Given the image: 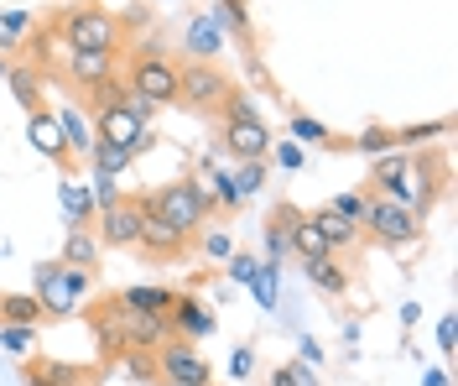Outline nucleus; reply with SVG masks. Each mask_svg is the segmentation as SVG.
Wrapping results in <instances>:
<instances>
[{
	"instance_id": "obj_1",
	"label": "nucleus",
	"mask_w": 458,
	"mask_h": 386,
	"mask_svg": "<svg viewBox=\"0 0 458 386\" xmlns=\"http://www.w3.org/2000/svg\"><path fill=\"white\" fill-rule=\"evenodd\" d=\"M219 116H225V131H219V151L225 157H234V162H260L271 151V131L256 116V105H250L245 90H229L225 105H219Z\"/></svg>"
},
{
	"instance_id": "obj_2",
	"label": "nucleus",
	"mask_w": 458,
	"mask_h": 386,
	"mask_svg": "<svg viewBox=\"0 0 458 386\" xmlns=\"http://www.w3.org/2000/svg\"><path fill=\"white\" fill-rule=\"evenodd\" d=\"M57 37H63L68 53H114L120 47V21L105 5L84 0V5H68L57 16Z\"/></svg>"
},
{
	"instance_id": "obj_3",
	"label": "nucleus",
	"mask_w": 458,
	"mask_h": 386,
	"mask_svg": "<svg viewBox=\"0 0 458 386\" xmlns=\"http://www.w3.org/2000/svg\"><path fill=\"white\" fill-rule=\"evenodd\" d=\"M360 230L370 240H380V245H411V240H422V214L411 204L365 193V219H360Z\"/></svg>"
},
{
	"instance_id": "obj_4",
	"label": "nucleus",
	"mask_w": 458,
	"mask_h": 386,
	"mask_svg": "<svg viewBox=\"0 0 458 386\" xmlns=\"http://www.w3.org/2000/svg\"><path fill=\"white\" fill-rule=\"evenodd\" d=\"M229 90H234V84H229L214 63H188V68H177V105L193 110V116H214V110L225 105Z\"/></svg>"
},
{
	"instance_id": "obj_5",
	"label": "nucleus",
	"mask_w": 458,
	"mask_h": 386,
	"mask_svg": "<svg viewBox=\"0 0 458 386\" xmlns=\"http://www.w3.org/2000/svg\"><path fill=\"white\" fill-rule=\"evenodd\" d=\"M136 251L151 256V262H182L193 251V240L182 236L172 219H162V209L151 204V193H141V240H136Z\"/></svg>"
},
{
	"instance_id": "obj_6",
	"label": "nucleus",
	"mask_w": 458,
	"mask_h": 386,
	"mask_svg": "<svg viewBox=\"0 0 458 386\" xmlns=\"http://www.w3.org/2000/svg\"><path fill=\"white\" fill-rule=\"evenodd\" d=\"M89 230H94L99 245H110V251H131V245L141 240V193H131V199L120 193L114 204H105L99 214H94Z\"/></svg>"
},
{
	"instance_id": "obj_7",
	"label": "nucleus",
	"mask_w": 458,
	"mask_h": 386,
	"mask_svg": "<svg viewBox=\"0 0 458 386\" xmlns=\"http://www.w3.org/2000/svg\"><path fill=\"white\" fill-rule=\"evenodd\" d=\"M151 204L162 209V219H172L188 240L199 236L203 219H208V204H203V193H199V183L193 178H177V183H167V188H157Z\"/></svg>"
},
{
	"instance_id": "obj_8",
	"label": "nucleus",
	"mask_w": 458,
	"mask_h": 386,
	"mask_svg": "<svg viewBox=\"0 0 458 386\" xmlns=\"http://www.w3.org/2000/svg\"><path fill=\"white\" fill-rule=\"evenodd\" d=\"M125 90H136L151 105H177V63L162 58V53H136Z\"/></svg>"
},
{
	"instance_id": "obj_9",
	"label": "nucleus",
	"mask_w": 458,
	"mask_h": 386,
	"mask_svg": "<svg viewBox=\"0 0 458 386\" xmlns=\"http://www.w3.org/2000/svg\"><path fill=\"white\" fill-rule=\"evenodd\" d=\"M157 356V382L162 386H208L214 382V365L193 350V345H182V339H167L162 350H151Z\"/></svg>"
},
{
	"instance_id": "obj_10",
	"label": "nucleus",
	"mask_w": 458,
	"mask_h": 386,
	"mask_svg": "<svg viewBox=\"0 0 458 386\" xmlns=\"http://www.w3.org/2000/svg\"><path fill=\"white\" fill-rule=\"evenodd\" d=\"M89 287H94V277L89 271H73V267H57L53 282H42L37 287V303H42V319H68V313H79L84 308Z\"/></svg>"
},
{
	"instance_id": "obj_11",
	"label": "nucleus",
	"mask_w": 458,
	"mask_h": 386,
	"mask_svg": "<svg viewBox=\"0 0 458 386\" xmlns=\"http://www.w3.org/2000/svg\"><path fill=\"white\" fill-rule=\"evenodd\" d=\"M214 324H219V313H214L203 297H193V293H177V297H172V308H167L172 339H182V345L208 339V334H214Z\"/></svg>"
},
{
	"instance_id": "obj_12",
	"label": "nucleus",
	"mask_w": 458,
	"mask_h": 386,
	"mask_svg": "<svg viewBox=\"0 0 458 386\" xmlns=\"http://www.w3.org/2000/svg\"><path fill=\"white\" fill-rule=\"evenodd\" d=\"M89 120H94V136H99V142H110V147L141 151L146 142H151V125H141L125 105H105V110H94Z\"/></svg>"
},
{
	"instance_id": "obj_13",
	"label": "nucleus",
	"mask_w": 458,
	"mask_h": 386,
	"mask_svg": "<svg viewBox=\"0 0 458 386\" xmlns=\"http://www.w3.org/2000/svg\"><path fill=\"white\" fill-rule=\"evenodd\" d=\"M365 193H380V199H396V204H417V183H411V157L406 151H391V157H375V173Z\"/></svg>"
},
{
	"instance_id": "obj_14",
	"label": "nucleus",
	"mask_w": 458,
	"mask_h": 386,
	"mask_svg": "<svg viewBox=\"0 0 458 386\" xmlns=\"http://www.w3.org/2000/svg\"><path fill=\"white\" fill-rule=\"evenodd\" d=\"M27 142H31L37 151H42V157H47L53 167H63L68 178L79 173V162L68 157V142H63V125H57V116L47 110V105H42V110H31V116H27Z\"/></svg>"
},
{
	"instance_id": "obj_15",
	"label": "nucleus",
	"mask_w": 458,
	"mask_h": 386,
	"mask_svg": "<svg viewBox=\"0 0 458 386\" xmlns=\"http://www.w3.org/2000/svg\"><path fill=\"white\" fill-rule=\"evenodd\" d=\"M63 63H68L63 79L73 94H94L99 84L114 79V53H63Z\"/></svg>"
},
{
	"instance_id": "obj_16",
	"label": "nucleus",
	"mask_w": 458,
	"mask_h": 386,
	"mask_svg": "<svg viewBox=\"0 0 458 386\" xmlns=\"http://www.w3.org/2000/svg\"><path fill=\"white\" fill-rule=\"evenodd\" d=\"M114 308H120V324H125V350L136 345V350H162L172 339L167 329V313H141V308H125L120 297H114Z\"/></svg>"
},
{
	"instance_id": "obj_17",
	"label": "nucleus",
	"mask_w": 458,
	"mask_h": 386,
	"mask_svg": "<svg viewBox=\"0 0 458 386\" xmlns=\"http://www.w3.org/2000/svg\"><path fill=\"white\" fill-rule=\"evenodd\" d=\"M57 125H63V142H68V157L84 167L89 157H94V147H99V136H94V120L79 110V105H63L57 110Z\"/></svg>"
},
{
	"instance_id": "obj_18",
	"label": "nucleus",
	"mask_w": 458,
	"mask_h": 386,
	"mask_svg": "<svg viewBox=\"0 0 458 386\" xmlns=\"http://www.w3.org/2000/svg\"><path fill=\"white\" fill-rule=\"evenodd\" d=\"M219 47H225V16L219 11H199L193 27H188V53H193V63H214Z\"/></svg>"
},
{
	"instance_id": "obj_19",
	"label": "nucleus",
	"mask_w": 458,
	"mask_h": 386,
	"mask_svg": "<svg viewBox=\"0 0 458 386\" xmlns=\"http://www.w3.org/2000/svg\"><path fill=\"white\" fill-rule=\"evenodd\" d=\"M99 251H105V245H99V240H94V230H68V240H63V256H57V262H63V267H73V271H89V277H99Z\"/></svg>"
},
{
	"instance_id": "obj_20",
	"label": "nucleus",
	"mask_w": 458,
	"mask_h": 386,
	"mask_svg": "<svg viewBox=\"0 0 458 386\" xmlns=\"http://www.w3.org/2000/svg\"><path fill=\"white\" fill-rule=\"evenodd\" d=\"M297 214H302L297 204H276L271 219H266V256H271V267H282L286 256H292V219Z\"/></svg>"
},
{
	"instance_id": "obj_21",
	"label": "nucleus",
	"mask_w": 458,
	"mask_h": 386,
	"mask_svg": "<svg viewBox=\"0 0 458 386\" xmlns=\"http://www.w3.org/2000/svg\"><path fill=\"white\" fill-rule=\"evenodd\" d=\"M308 219L318 225V236L328 240V251H354V245L365 240V230H360V225H349V219H339V214H334L328 204H323V209H313Z\"/></svg>"
},
{
	"instance_id": "obj_22",
	"label": "nucleus",
	"mask_w": 458,
	"mask_h": 386,
	"mask_svg": "<svg viewBox=\"0 0 458 386\" xmlns=\"http://www.w3.org/2000/svg\"><path fill=\"white\" fill-rule=\"evenodd\" d=\"M5 84H11V94H16V105L21 110H42V68H31V63H11L5 68Z\"/></svg>"
},
{
	"instance_id": "obj_23",
	"label": "nucleus",
	"mask_w": 458,
	"mask_h": 386,
	"mask_svg": "<svg viewBox=\"0 0 458 386\" xmlns=\"http://www.w3.org/2000/svg\"><path fill=\"white\" fill-rule=\"evenodd\" d=\"M292 256H297V262H323V256H334V251H328V240L318 236V225L308 219V214H297V219H292Z\"/></svg>"
},
{
	"instance_id": "obj_24",
	"label": "nucleus",
	"mask_w": 458,
	"mask_h": 386,
	"mask_svg": "<svg viewBox=\"0 0 458 386\" xmlns=\"http://www.w3.org/2000/svg\"><path fill=\"white\" fill-rule=\"evenodd\" d=\"M302 271H308V282H313L318 293H328V297L349 293V271H344L334 256H323V262H302Z\"/></svg>"
},
{
	"instance_id": "obj_25",
	"label": "nucleus",
	"mask_w": 458,
	"mask_h": 386,
	"mask_svg": "<svg viewBox=\"0 0 458 386\" xmlns=\"http://www.w3.org/2000/svg\"><path fill=\"white\" fill-rule=\"evenodd\" d=\"M94 329H99V345H105V356H125V324H120V308H114V297L105 308H94Z\"/></svg>"
},
{
	"instance_id": "obj_26",
	"label": "nucleus",
	"mask_w": 458,
	"mask_h": 386,
	"mask_svg": "<svg viewBox=\"0 0 458 386\" xmlns=\"http://www.w3.org/2000/svg\"><path fill=\"white\" fill-rule=\"evenodd\" d=\"M63 214H68V230H84V225H94V193L89 188H79V183H63Z\"/></svg>"
},
{
	"instance_id": "obj_27",
	"label": "nucleus",
	"mask_w": 458,
	"mask_h": 386,
	"mask_svg": "<svg viewBox=\"0 0 458 386\" xmlns=\"http://www.w3.org/2000/svg\"><path fill=\"white\" fill-rule=\"evenodd\" d=\"M27 376H31V386H94V376H89V371H79V365H57V360H47V365H31Z\"/></svg>"
},
{
	"instance_id": "obj_28",
	"label": "nucleus",
	"mask_w": 458,
	"mask_h": 386,
	"mask_svg": "<svg viewBox=\"0 0 458 386\" xmlns=\"http://www.w3.org/2000/svg\"><path fill=\"white\" fill-rule=\"evenodd\" d=\"M0 324H42V303L31 293H0Z\"/></svg>"
},
{
	"instance_id": "obj_29",
	"label": "nucleus",
	"mask_w": 458,
	"mask_h": 386,
	"mask_svg": "<svg viewBox=\"0 0 458 386\" xmlns=\"http://www.w3.org/2000/svg\"><path fill=\"white\" fill-rule=\"evenodd\" d=\"M125 308H141V313H167L172 308V287H125V293H114Z\"/></svg>"
},
{
	"instance_id": "obj_30",
	"label": "nucleus",
	"mask_w": 458,
	"mask_h": 386,
	"mask_svg": "<svg viewBox=\"0 0 458 386\" xmlns=\"http://www.w3.org/2000/svg\"><path fill=\"white\" fill-rule=\"evenodd\" d=\"M89 162H94V173H105V178H125V173H131V162H136V151H125V147H110V142H99Z\"/></svg>"
},
{
	"instance_id": "obj_31",
	"label": "nucleus",
	"mask_w": 458,
	"mask_h": 386,
	"mask_svg": "<svg viewBox=\"0 0 458 386\" xmlns=\"http://www.w3.org/2000/svg\"><path fill=\"white\" fill-rule=\"evenodd\" d=\"M401 142H396V131H365V136H349V151H365V157H391Z\"/></svg>"
},
{
	"instance_id": "obj_32",
	"label": "nucleus",
	"mask_w": 458,
	"mask_h": 386,
	"mask_svg": "<svg viewBox=\"0 0 458 386\" xmlns=\"http://www.w3.org/2000/svg\"><path fill=\"white\" fill-rule=\"evenodd\" d=\"M229 178H234V193H240V204H245V199H256L260 188H266V162H240Z\"/></svg>"
},
{
	"instance_id": "obj_33",
	"label": "nucleus",
	"mask_w": 458,
	"mask_h": 386,
	"mask_svg": "<svg viewBox=\"0 0 458 386\" xmlns=\"http://www.w3.org/2000/svg\"><path fill=\"white\" fill-rule=\"evenodd\" d=\"M292 136H297V147H323V142H328L334 131H328L323 120H313V116H297V110H292Z\"/></svg>"
},
{
	"instance_id": "obj_34",
	"label": "nucleus",
	"mask_w": 458,
	"mask_h": 386,
	"mask_svg": "<svg viewBox=\"0 0 458 386\" xmlns=\"http://www.w3.org/2000/svg\"><path fill=\"white\" fill-rule=\"evenodd\" d=\"M31 339H37V324H0V350L5 356H27Z\"/></svg>"
},
{
	"instance_id": "obj_35",
	"label": "nucleus",
	"mask_w": 458,
	"mask_h": 386,
	"mask_svg": "<svg viewBox=\"0 0 458 386\" xmlns=\"http://www.w3.org/2000/svg\"><path fill=\"white\" fill-rule=\"evenodd\" d=\"M276 271L282 267H271V262H260L256 277H250V293H256L260 308H276Z\"/></svg>"
},
{
	"instance_id": "obj_36",
	"label": "nucleus",
	"mask_w": 458,
	"mask_h": 386,
	"mask_svg": "<svg viewBox=\"0 0 458 386\" xmlns=\"http://www.w3.org/2000/svg\"><path fill=\"white\" fill-rule=\"evenodd\" d=\"M125 371H131V376H136V382H146V386H162L157 382V356H151V350H136V345H131V350H125Z\"/></svg>"
},
{
	"instance_id": "obj_37",
	"label": "nucleus",
	"mask_w": 458,
	"mask_h": 386,
	"mask_svg": "<svg viewBox=\"0 0 458 386\" xmlns=\"http://www.w3.org/2000/svg\"><path fill=\"white\" fill-rule=\"evenodd\" d=\"M214 11L225 16V27H234V31H250V0H219Z\"/></svg>"
},
{
	"instance_id": "obj_38",
	"label": "nucleus",
	"mask_w": 458,
	"mask_h": 386,
	"mask_svg": "<svg viewBox=\"0 0 458 386\" xmlns=\"http://www.w3.org/2000/svg\"><path fill=\"white\" fill-rule=\"evenodd\" d=\"M328 209H334L339 219H349V225H360V219H365V188H360V193H339Z\"/></svg>"
},
{
	"instance_id": "obj_39",
	"label": "nucleus",
	"mask_w": 458,
	"mask_h": 386,
	"mask_svg": "<svg viewBox=\"0 0 458 386\" xmlns=\"http://www.w3.org/2000/svg\"><path fill=\"white\" fill-rule=\"evenodd\" d=\"M225 262H229V277H234V282H250V277H256V267H260L250 251H229Z\"/></svg>"
},
{
	"instance_id": "obj_40",
	"label": "nucleus",
	"mask_w": 458,
	"mask_h": 386,
	"mask_svg": "<svg viewBox=\"0 0 458 386\" xmlns=\"http://www.w3.org/2000/svg\"><path fill=\"white\" fill-rule=\"evenodd\" d=\"M120 105H125L131 116L141 120V125H151V120H157V110H162V105H151V99H141L136 90H125V99H120Z\"/></svg>"
},
{
	"instance_id": "obj_41",
	"label": "nucleus",
	"mask_w": 458,
	"mask_h": 386,
	"mask_svg": "<svg viewBox=\"0 0 458 386\" xmlns=\"http://www.w3.org/2000/svg\"><path fill=\"white\" fill-rule=\"evenodd\" d=\"M114 199H120V183H114V178H105V173H94V209L114 204Z\"/></svg>"
},
{
	"instance_id": "obj_42",
	"label": "nucleus",
	"mask_w": 458,
	"mask_h": 386,
	"mask_svg": "<svg viewBox=\"0 0 458 386\" xmlns=\"http://www.w3.org/2000/svg\"><path fill=\"white\" fill-rule=\"evenodd\" d=\"M250 371H256V350H250V345H240V350L229 356V376H240V382H245Z\"/></svg>"
},
{
	"instance_id": "obj_43",
	"label": "nucleus",
	"mask_w": 458,
	"mask_h": 386,
	"mask_svg": "<svg viewBox=\"0 0 458 386\" xmlns=\"http://www.w3.org/2000/svg\"><path fill=\"white\" fill-rule=\"evenodd\" d=\"M229 251H234V245H229V236H225V230H214V236H203V256H208V262H225Z\"/></svg>"
},
{
	"instance_id": "obj_44",
	"label": "nucleus",
	"mask_w": 458,
	"mask_h": 386,
	"mask_svg": "<svg viewBox=\"0 0 458 386\" xmlns=\"http://www.w3.org/2000/svg\"><path fill=\"white\" fill-rule=\"evenodd\" d=\"M437 350H443V356H454V350H458V324H454V313L437 324Z\"/></svg>"
},
{
	"instance_id": "obj_45",
	"label": "nucleus",
	"mask_w": 458,
	"mask_h": 386,
	"mask_svg": "<svg viewBox=\"0 0 458 386\" xmlns=\"http://www.w3.org/2000/svg\"><path fill=\"white\" fill-rule=\"evenodd\" d=\"M276 162H282V167H302V147H297V142H282V147H276Z\"/></svg>"
},
{
	"instance_id": "obj_46",
	"label": "nucleus",
	"mask_w": 458,
	"mask_h": 386,
	"mask_svg": "<svg viewBox=\"0 0 458 386\" xmlns=\"http://www.w3.org/2000/svg\"><path fill=\"white\" fill-rule=\"evenodd\" d=\"M286 376H292V386H318V376L308 371V365H297V360L286 365Z\"/></svg>"
},
{
	"instance_id": "obj_47",
	"label": "nucleus",
	"mask_w": 458,
	"mask_h": 386,
	"mask_svg": "<svg viewBox=\"0 0 458 386\" xmlns=\"http://www.w3.org/2000/svg\"><path fill=\"white\" fill-rule=\"evenodd\" d=\"M428 386H448V371H428Z\"/></svg>"
},
{
	"instance_id": "obj_48",
	"label": "nucleus",
	"mask_w": 458,
	"mask_h": 386,
	"mask_svg": "<svg viewBox=\"0 0 458 386\" xmlns=\"http://www.w3.org/2000/svg\"><path fill=\"white\" fill-rule=\"evenodd\" d=\"M271 386H292V376H286V365L276 371V376H271Z\"/></svg>"
},
{
	"instance_id": "obj_49",
	"label": "nucleus",
	"mask_w": 458,
	"mask_h": 386,
	"mask_svg": "<svg viewBox=\"0 0 458 386\" xmlns=\"http://www.w3.org/2000/svg\"><path fill=\"white\" fill-rule=\"evenodd\" d=\"M5 68H11V63H5V58H0V79H5Z\"/></svg>"
}]
</instances>
